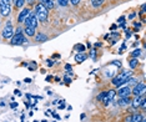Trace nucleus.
Returning <instances> with one entry per match:
<instances>
[{"mask_svg":"<svg viewBox=\"0 0 146 122\" xmlns=\"http://www.w3.org/2000/svg\"><path fill=\"white\" fill-rule=\"evenodd\" d=\"M131 94H134L135 96H141L145 94V84L144 82H137L135 85L134 90L131 91Z\"/></svg>","mask_w":146,"mask_h":122,"instance_id":"423d86ee","label":"nucleus"},{"mask_svg":"<svg viewBox=\"0 0 146 122\" xmlns=\"http://www.w3.org/2000/svg\"><path fill=\"white\" fill-rule=\"evenodd\" d=\"M34 122H38V121H34Z\"/></svg>","mask_w":146,"mask_h":122,"instance_id":"37998d69","label":"nucleus"},{"mask_svg":"<svg viewBox=\"0 0 146 122\" xmlns=\"http://www.w3.org/2000/svg\"><path fill=\"white\" fill-rule=\"evenodd\" d=\"M14 4H15V6L18 8V9H20V8L24 6V4H25V0H13Z\"/></svg>","mask_w":146,"mask_h":122,"instance_id":"a211bd4d","label":"nucleus"},{"mask_svg":"<svg viewBox=\"0 0 146 122\" xmlns=\"http://www.w3.org/2000/svg\"><path fill=\"white\" fill-rule=\"evenodd\" d=\"M57 4H59L60 6H68L69 0H57Z\"/></svg>","mask_w":146,"mask_h":122,"instance_id":"412c9836","label":"nucleus"},{"mask_svg":"<svg viewBox=\"0 0 146 122\" xmlns=\"http://www.w3.org/2000/svg\"><path fill=\"white\" fill-rule=\"evenodd\" d=\"M34 14L36 15L39 21H41V23H46L48 21V14H49V11H48V9L41 3H39V4L35 5V13Z\"/></svg>","mask_w":146,"mask_h":122,"instance_id":"f03ea898","label":"nucleus"},{"mask_svg":"<svg viewBox=\"0 0 146 122\" xmlns=\"http://www.w3.org/2000/svg\"><path fill=\"white\" fill-rule=\"evenodd\" d=\"M65 69H66V70H69V72H71V66H70V65H66V66H65Z\"/></svg>","mask_w":146,"mask_h":122,"instance_id":"7c9ffc66","label":"nucleus"},{"mask_svg":"<svg viewBox=\"0 0 146 122\" xmlns=\"http://www.w3.org/2000/svg\"><path fill=\"white\" fill-rule=\"evenodd\" d=\"M26 41V38L23 34H15L13 38H11V45H23Z\"/></svg>","mask_w":146,"mask_h":122,"instance_id":"39448f33","label":"nucleus"},{"mask_svg":"<svg viewBox=\"0 0 146 122\" xmlns=\"http://www.w3.org/2000/svg\"><path fill=\"white\" fill-rule=\"evenodd\" d=\"M40 1H41V4H43L48 10L54 9V0H40Z\"/></svg>","mask_w":146,"mask_h":122,"instance_id":"9b49d317","label":"nucleus"},{"mask_svg":"<svg viewBox=\"0 0 146 122\" xmlns=\"http://www.w3.org/2000/svg\"><path fill=\"white\" fill-rule=\"evenodd\" d=\"M144 118H145V117L141 115V113H135V115L131 116V121L130 122H142Z\"/></svg>","mask_w":146,"mask_h":122,"instance_id":"ddd939ff","label":"nucleus"},{"mask_svg":"<svg viewBox=\"0 0 146 122\" xmlns=\"http://www.w3.org/2000/svg\"><path fill=\"white\" fill-rule=\"evenodd\" d=\"M51 78H52V77H51V76H48V77H46V81H50Z\"/></svg>","mask_w":146,"mask_h":122,"instance_id":"ea45409f","label":"nucleus"},{"mask_svg":"<svg viewBox=\"0 0 146 122\" xmlns=\"http://www.w3.org/2000/svg\"><path fill=\"white\" fill-rule=\"evenodd\" d=\"M117 94H119V97H130V95H131V89L129 86L121 87L120 90L117 91Z\"/></svg>","mask_w":146,"mask_h":122,"instance_id":"1a4fd4ad","label":"nucleus"},{"mask_svg":"<svg viewBox=\"0 0 146 122\" xmlns=\"http://www.w3.org/2000/svg\"><path fill=\"white\" fill-rule=\"evenodd\" d=\"M24 81H25L26 84H30V82H31V78H25Z\"/></svg>","mask_w":146,"mask_h":122,"instance_id":"2f4dec72","label":"nucleus"},{"mask_svg":"<svg viewBox=\"0 0 146 122\" xmlns=\"http://www.w3.org/2000/svg\"><path fill=\"white\" fill-rule=\"evenodd\" d=\"M117 103H119L120 106H127V105L131 103V98H130V97H120V100H119Z\"/></svg>","mask_w":146,"mask_h":122,"instance_id":"f8f14e48","label":"nucleus"},{"mask_svg":"<svg viewBox=\"0 0 146 122\" xmlns=\"http://www.w3.org/2000/svg\"><path fill=\"white\" fill-rule=\"evenodd\" d=\"M14 36V29H13V25H11V23L10 21H8L5 27H4V30H3V38L8 40V39H11Z\"/></svg>","mask_w":146,"mask_h":122,"instance_id":"20e7f679","label":"nucleus"},{"mask_svg":"<svg viewBox=\"0 0 146 122\" xmlns=\"http://www.w3.org/2000/svg\"><path fill=\"white\" fill-rule=\"evenodd\" d=\"M52 116H54L55 118H57V120H60V116H59V115H56V113H52Z\"/></svg>","mask_w":146,"mask_h":122,"instance_id":"f704fd0d","label":"nucleus"},{"mask_svg":"<svg viewBox=\"0 0 146 122\" xmlns=\"http://www.w3.org/2000/svg\"><path fill=\"white\" fill-rule=\"evenodd\" d=\"M129 64H130V67H131V69H135V67L137 66V64H139V61H137V59L136 58H134V59L130 60V62H129Z\"/></svg>","mask_w":146,"mask_h":122,"instance_id":"6ab92c4d","label":"nucleus"},{"mask_svg":"<svg viewBox=\"0 0 146 122\" xmlns=\"http://www.w3.org/2000/svg\"><path fill=\"white\" fill-rule=\"evenodd\" d=\"M131 36V32H129V30L126 31V38H130Z\"/></svg>","mask_w":146,"mask_h":122,"instance_id":"4c0bfd02","label":"nucleus"},{"mask_svg":"<svg viewBox=\"0 0 146 122\" xmlns=\"http://www.w3.org/2000/svg\"><path fill=\"white\" fill-rule=\"evenodd\" d=\"M31 13L28 8H25V9H23L21 11H20V14H19V16H18V23H24L26 20V18L29 16V14Z\"/></svg>","mask_w":146,"mask_h":122,"instance_id":"6e6552de","label":"nucleus"},{"mask_svg":"<svg viewBox=\"0 0 146 122\" xmlns=\"http://www.w3.org/2000/svg\"><path fill=\"white\" fill-rule=\"evenodd\" d=\"M102 101H104V105H105V106H108V105H110V102H111V100H110V98H109L108 96H105V97H104V100H102Z\"/></svg>","mask_w":146,"mask_h":122,"instance_id":"5701e85b","label":"nucleus"},{"mask_svg":"<svg viewBox=\"0 0 146 122\" xmlns=\"http://www.w3.org/2000/svg\"><path fill=\"white\" fill-rule=\"evenodd\" d=\"M126 122H130L131 121V116H129V117H126V120H125Z\"/></svg>","mask_w":146,"mask_h":122,"instance_id":"58836bf2","label":"nucleus"},{"mask_svg":"<svg viewBox=\"0 0 146 122\" xmlns=\"http://www.w3.org/2000/svg\"><path fill=\"white\" fill-rule=\"evenodd\" d=\"M15 95H18V96H21V92H20V91H15Z\"/></svg>","mask_w":146,"mask_h":122,"instance_id":"e433bc0d","label":"nucleus"},{"mask_svg":"<svg viewBox=\"0 0 146 122\" xmlns=\"http://www.w3.org/2000/svg\"><path fill=\"white\" fill-rule=\"evenodd\" d=\"M11 11V6H10V4H5V3H3L1 0H0V14L3 15V16H8L9 14Z\"/></svg>","mask_w":146,"mask_h":122,"instance_id":"0eeeda50","label":"nucleus"},{"mask_svg":"<svg viewBox=\"0 0 146 122\" xmlns=\"http://www.w3.org/2000/svg\"><path fill=\"white\" fill-rule=\"evenodd\" d=\"M135 15H136V14H135V13L130 14V16H129V18H130V19H134V18H135Z\"/></svg>","mask_w":146,"mask_h":122,"instance_id":"72a5a7b5","label":"nucleus"},{"mask_svg":"<svg viewBox=\"0 0 146 122\" xmlns=\"http://www.w3.org/2000/svg\"><path fill=\"white\" fill-rule=\"evenodd\" d=\"M131 76H132V71H122V72H120L117 76H115L114 78H112L111 82H112V85L116 86V87H121L124 84H126V80Z\"/></svg>","mask_w":146,"mask_h":122,"instance_id":"f257e3e1","label":"nucleus"},{"mask_svg":"<svg viewBox=\"0 0 146 122\" xmlns=\"http://www.w3.org/2000/svg\"><path fill=\"white\" fill-rule=\"evenodd\" d=\"M69 1L72 5H79V3H80V0H69Z\"/></svg>","mask_w":146,"mask_h":122,"instance_id":"a878e982","label":"nucleus"},{"mask_svg":"<svg viewBox=\"0 0 146 122\" xmlns=\"http://www.w3.org/2000/svg\"><path fill=\"white\" fill-rule=\"evenodd\" d=\"M25 34L28 35V36H34L35 35V29H32V27H30V26H25Z\"/></svg>","mask_w":146,"mask_h":122,"instance_id":"2eb2a0df","label":"nucleus"},{"mask_svg":"<svg viewBox=\"0 0 146 122\" xmlns=\"http://www.w3.org/2000/svg\"><path fill=\"white\" fill-rule=\"evenodd\" d=\"M25 23V26H30L32 29H36L38 27V18L34 13H30L29 16L26 18V20L24 21Z\"/></svg>","mask_w":146,"mask_h":122,"instance_id":"7ed1b4c3","label":"nucleus"},{"mask_svg":"<svg viewBox=\"0 0 146 122\" xmlns=\"http://www.w3.org/2000/svg\"><path fill=\"white\" fill-rule=\"evenodd\" d=\"M140 54H141V50H139V49H137V50H135V51L132 52V56H134V58H139Z\"/></svg>","mask_w":146,"mask_h":122,"instance_id":"b1692460","label":"nucleus"},{"mask_svg":"<svg viewBox=\"0 0 146 122\" xmlns=\"http://www.w3.org/2000/svg\"><path fill=\"white\" fill-rule=\"evenodd\" d=\"M108 95V91H104V92H101V94H99V96H97V101H102L104 100V97Z\"/></svg>","mask_w":146,"mask_h":122,"instance_id":"4be33fe9","label":"nucleus"},{"mask_svg":"<svg viewBox=\"0 0 146 122\" xmlns=\"http://www.w3.org/2000/svg\"><path fill=\"white\" fill-rule=\"evenodd\" d=\"M35 40L39 41V42H44V41H48V36L40 32V34H38V35L35 36Z\"/></svg>","mask_w":146,"mask_h":122,"instance_id":"4468645a","label":"nucleus"},{"mask_svg":"<svg viewBox=\"0 0 146 122\" xmlns=\"http://www.w3.org/2000/svg\"><path fill=\"white\" fill-rule=\"evenodd\" d=\"M15 34H23V29H21V27H18L16 31H15Z\"/></svg>","mask_w":146,"mask_h":122,"instance_id":"bb28decb","label":"nucleus"},{"mask_svg":"<svg viewBox=\"0 0 146 122\" xmlns=\"http://www.w3.org/2000/svg\"><path fill=\"white\" fill-rule=\"evenodd\" d=\"M64 80H65V82H66V84H70V82H71V78H70V77H65V78H64Z\"/></svg>","mask_w":146,"mask_h":122,"instance_id":"cd10ccee","label":"nucleus"},{"mask_svg":"<svg viewBox=\"0 0 146 122\" xmlns=\"http://www.w3.org/2000/svg\"><path fill=\"white\" fill-rule=\"evenodd\" d=\"M144 95H141V96H135L134 100H131V106H132L134 109H139L140 105H141V101H142V98H144Z\"/></svg>","mask_w":146,"mask_h":122,"instance_id":"9d476101","label":"nucleus"},{"mask_svg":"<svg viewBox=\"0 0 146 122\" xmlns=\"http://www.w3.org/2000/svg\"><path fill=\"white\" fill-rule=\"evenodd\" d=\"M41 122H48V121H46V120H43V121H41Z\"/></svg>","mask_w":146,"mask_h":122,"instance_id":"79ce46f5","label":"nucleus"},{"mask_svg":"<svg viewBox=\"0 0 146 122\" xmlns=\"http://www.w3.org/2000/svg\"><path fill=\"white\" fill-rule=\"evenodd\" d=\"M76 49L79 50V52L85 51V46H84V45H77V46H76Z\"/></svg>","mask_w":146,"mask_h":122,"instance_id":"393cba45","label":"nucleus"},{"mask_svg":"<svg viewBox=\"0 0 146 122\" xmlns=\"http://www.w3.org/2000/svg\"><path fill=\"white\" fill-rule=\"evenodd\" d=\"M116 29V25H111V30H115Z\"/></svg>","mask_w":146,"mask_h":122,"instance_id":"a19ab883","label":"nucleus"},{"mask_svg":"<svg viewBox=\"0 0 146 122\" xmlns=\"http://www.w3.org/2000/svg\"><path fill=\"white\" fill-rule=\"evenodd\" d=\"M16 106H18V103H16V102H11V103H10V107H11V109H15Z\"/></svg>","mask_w":146,"mask_h":122,"instance_id":"c85d7f7f","label":"nucleus"},{"mask_svg":"<svg viewBox=\"0 0 146 122\" xmlns=\"http://www.w3.org/2000/svg\"><path fill=\"white\" fill-rule=\"evenodd\" d=\"M112 65H116V66H119V67L121 66V64H120V62H116V61H114V62H112Z\"/></svg>","mask_w":146,"mask_h":122,"instance_id":"473e14b6","label":"nucleus"},{"mask_svg":"<svg viewBox=\"0 0 146 122\" xmlns=\"http://www.w3.org/2000/svg\"><path fill=\"white\" fill-rule=\"evenodd\" d=\"M48 66H52V61L51 60H48Z\"/></svg>","mask_w":146,"mask_h":122,"instance_id":"c9c22d12","label":"nucleus"},{"mask_svg":"<svg viewBox=\"0 0 146 122\" xmlns=\"http://www.w3.org/2000/svg\"><path fill=\"white\" fill-rule=\"evenodd\" d=\"M124 20H125V16H121L120 19L117 20V23H120V24H122V23H124Z\"/></svg>","mask_w":146,"mask_h":122,"instance_id":"c756f323","label":"nucleus"},{"mask_svg":"<svg viewBox=\"0 0 146 122\" xmlns=\"http://www.w3.org/2000/svg\"><path fill=\"white\" fill-rule=\"evenodd\" d=\"M115 95H116V91H115V90H109L108 91V95H106V96H108L109 98L112 101V100H114V97H115Z\"/></svg>","mask_w":146,"mask_h":122,"instance_id":"aec40b11","label":"nucleus"},{"mask_svg":"<svg viewBox=\"0 0 146 122\" xmlns=\"http://www.w3.org/2000/svg\"><path fill=\"white\" fill-rule=\"evenodd\" d=\"M75 60H76L77 62H83V61H85V60H86V55L80 52V54H77L76 56H75Z\"/></svg>","mask_w":146,"mask_h":122,"instance_id":"f3484780","label":"nucleus"},{"mask_svg":"<svg viewBox=\"0 0 146 122\" xmlns=\"http://www.w3.org/2000/svg\"><path fill=\"white\" fill-rule=\"evenodd\" d=\"M105 3V0H91V4H92V6L97 9V8H100Z\"/></svg>","mask_w":146,"mask_h":122,"instance_id":"dca6fc26","label":"nucleus"}]
</instances>
